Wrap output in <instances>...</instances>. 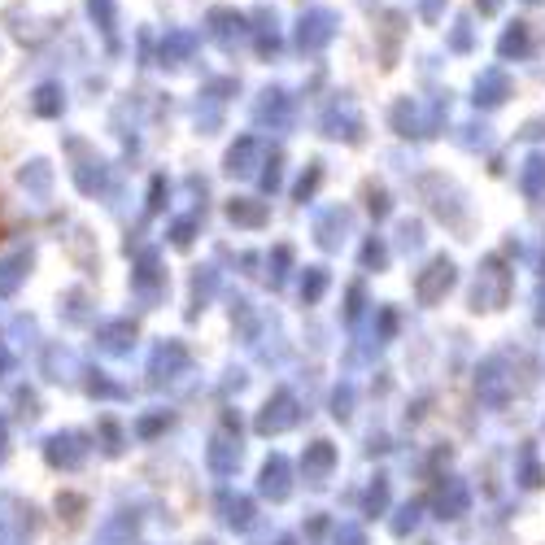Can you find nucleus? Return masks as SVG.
I'll use <instances>...</instances> for the list:
<instances>
[{
	"label": "nucleus",
	"mask_w": 545,
	"mask_h": 545,
	"mask_svg": "<svg viewBox=\"0 0 545 545\" xmlns=\"http://www.w3.org/2000/svg\"><path fill=\"white\" fill-rule=\"evenodd\" d=\"M57 96H62V92L48 83V88L35 92V109H40V114H57V109H62V101H57Z\"/></svg>",
	"instance_id": "1"
}]
</instances>
